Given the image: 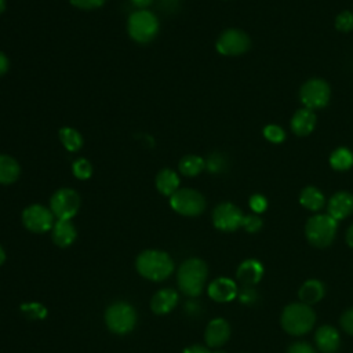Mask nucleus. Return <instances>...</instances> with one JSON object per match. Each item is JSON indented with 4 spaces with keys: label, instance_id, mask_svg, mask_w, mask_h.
Here are the masks:
<instances>
[{
    "label": "nucleus",
    "instance_id": "nucleus-1",
    "mask_svg": "<svg viewBox=\"0 0 353 353\" xmlns=\"http://www.w3.org/2000/svg\"><path fill=\"white\" fill-rule=\"evenodd\" d=\"M137 269L141 276L149 279L152 281L165 280L172 269V259L164 251L157 250H146L139 254L137 258Z\"/></svg>",
    "mask_w": 353,
    "mask_h": 353
},
{
    "label": "nucleus",
    "instance_id": "nucleus-2",
    "mask_svg": "<svg viewBox=\"0 0 353 353\" xmlns=\"http://www.w3.org/2000/svg\"><path fill=\"white\" fill-rule=\"evenodd\" d=\"M316 314L306 303H291L281 313V327L291 335H303L312 330Z\"/></svg>",
    "mask_w": 353,
    "mask_h": 353
},
{
    "label": "nucleus",
    "instance_id": "nucleus-3",
    "mask_svg": "<svg viewBox=\"0 0 353 353\" xmlns=\"http://www.w3.org/2000/svg\"><path fill=\"white\" fill-rule=\"evenodd\" d=\"M207 265L197 258L185 261L178 270L179 288L189 296H197L207 279Z\"/></svg>",
    "mask_w": 353,
    "mask_h": 353
},
{
    "label": "nucleus",
    "instance_id": "nucleus-4",
    "mask_svg": "<svg viewBox=\"0 0 353 353\" xmlns=\"http://www.w3.org/2000/svg\"><path fill=\"white\" fill-rule=\"evenodd\" d=\"M338 221H335L328 214H319L313 215L307 219L305 226V234L307 241L319 248H324L334 241L336 234Z\"/></svg>",
    "mask_w": 353,
    "mask_h": 353
},
{
    "label": "nucleus",
    "instance_id": "nucleus-5",
    "mask_svg": "<svg viewBox=\"0 0 353 353\" xmlns=\"http://www.w3.org/2000/svg\"><path fill=\"white\" fill-rule=\"evenodd\" d=\"M127 29L131 39L137 43H149L159 32V19L148 10H138L130 15Z\"/></svg>",
    "mask_w": 353,
    "mask_h": 353
},
{
    "label": "nucleus",
    "instance_id": "nucleus-6",
    "mask_svg": "<svg viewBox=\"0 0 353 353\" xmlns=\"http://www.w3.org/2000/svg\"><path fill=\"white\" fill-rule=\"evenodd\" d=\"M105 321L110 331L116 334L130 332L137 323V313L134 307L125 302H117L108 307Z\"/></svg>",
    "mask_w": 353,
    "mask_h": 353
},
{
    "label": "nucleus",
    "instance_id": "nucleus-7",
    "mask_svg": "<svg viewBox=\"0 0 353 353\" xmlns=\"http://www.w3.org/2000/svg\"><path fill=\"white\" fill-rule=\"evenodd\" d=\"M170 204L174 211L186 216H196L205 208V200L201 193L193 189H178L171 197Z\"/></svg>",
    "mask_w": 353,
    "mask_h": 353
},
{
    "label": "nucleus",
    "instance_id": "nucleus-8",
    "mask_svg": "<svg viewBox=\"0 0 353 353\" xmlns=\"http://www.w3.org/2000/svg\"><path fill=\"white\" fill-rule=\"evenodd\" d=\"M80 208V196L69 188L58 189L50 199V210L58 219H70Z\"/></svg>",
    "mask_w": 353,
    "mask_h": 353
},
{
    "label": "nucleus",
    "instance_id": "nucleus-9",
    "mask_svg": "<svg viewBox=\"0 0 353 353\" xmlns=\"http://www.w3.org/2000/svg\"><path fill=\"white\" fill-rule=\"evenodd\" d=\"M331 90L327 81L323 79H312L307 80L301 87V101L307 109H320L324 108L330 101Z\"/></svg>",
    "mask_w": 353,
    "mask_h": 353
},
{
    "label": "nucleus",
    "instance_id": "nucleus-10",
    "mask_svg": "<svg viewBox=\"0 0 353 353\" xmlns=\"http://www.w3.org/2000/svg\"><path fill=\"white\" fill-rule=\"evenodd\" d=\"M22 222L25 228L34 233H44L54 226V214L50 208L40 204H32L22 212Z\"/></svg>",
    "mask_w": 353,
    "mask_h": 353
},
{
    "label": "nucleus",
    "instance_id": "nucleus-11",
    "mask_svg": "<svg viewBox=\"0 0 353 353\" xmlns=\"http://www.w3.org/2000/svg\"><path fill=\"white\" fill-rule=\"evenodd\" d=\"M250 46V37L239 29L225 30L216 41V50L223 55H240L245 52Z\"/></svg>",
    "mask_w": 353,
    "mask_h": 353
},
{
    "label": "nucleus",
    "instance_id": "nucleus-12",
    "mask_svg": "<svg viewBox=\"0 0 353 353\" xmlns=\"http://www.w3.org/2000/svg\"><path fill=\"white\" fill-rule=\"evenodd\" d=\"M243 212L232 203H222L215 207L212 212V222L216 229L223 232H233L243 225Z\"/></svg>",
    "mask_w": 353,
    "mask_h": 353
},
{
    "label": "nucleus",
    "instance_id": "nucleus-13",
    "mask_svg": "<svg viewBox=\"0 0 353 353\" xmlns=\"http://www.w3.org/2000/svg\"><path fill=\"white\" fill-rule=\"evenodd\" d=\"M230 336V327L223 319H214L205 328V342L211 347L222 346Z\"/></svg>",
    "mask_w": 353,
    "mask_h": 353
},
{
    "label": "nucleus",
    "instance_id": "nucleus-14",
    "mask_svg": "<svg viewBox=\"0 0 353 353\" xmlns=\"http://www.w3.org/2000/svg\"><path fill=\"white\" fill-rule=\"evenodd\" d=\"M353 212V196L347 192L335 193L328 201V215L335 221L343 219Z\"/></svg>",
    "mask_w": 353,
    "mask_h": 353
},
{
    "label": "nucleus",
    "instance_id": "nucleus-15",
    "mask_svg": "<svg viewBox=\"0 0 353 353\" xmlns=\"http://www.w3.org/2000/svg\"><path fill=\"white\" fill-rule=\"evenodd\" d=\"M237 294V287L234 281L226 277H219L214 280L208 287V295L216 302H229Z\"/></svg>",
    "mask_w": 353,
    "mask_h": 353
},
{
    "label": "nucleus",
    "instance_id": "nucleus-16",
    "mask_svg": "<svg viewBox=\"0 0 353 353\" xmlns=\"http://www.w3.org/2000/svg\"><path fill=\"white\" fill-rule=\"evenodd\" d=\"M314 341H316L317 347L323 353H334L335 350H338L339 343H341L338 331L331 325L319 327L316 331V335H314Z\"/></svg>",
    "mask_w": 353,
    "mask_h": 353
},
{
    "label": "nucleus",
    "instance_id": "nucleus-17",
    "mask_svg": "<svg viewBox=\"0 0 353 353\" xmlns=\"http://www.w3.org/2000/svg\"><path fill=\"white\" fill-rule=\"evenodd\" d=\"M316 125V114L312 109L303 108L295 112L292 120H291V130L298 137H306L309 135Z\"/></svg>",
    "mask_w": 353,
    "mask_h": 353
},
{
    "label": "nucleus",
    "instance_id": "nucleus-18",
    "mask_svg": "<svg viewBox=\"0 0 353 353\" xmlns=\"http://www.w3.org/2000/svg\"><path fill=\"white\" fill-rule=\"evenodd\" d=\"M76 229L70 219H58L51 232L52 241L59 247H68L76 239Z\"/></svg>",
    "mask_w": 353,
    "mask_h": 353
},
{
    "label": "nucleus",
    "instance_id": "nucleus-19",
    "mask_svg": "<svg viewBox=\"0 0 353 353\" xmlns=\"http://www.w3.org/2000/svg\"><path fill=\"white\" fill-rule=\"evenodd\" d=\"M176 302H178V294L171 288H164L157 291L153 295L150 301V307L156 314H164L172 310Z\"/></svg>",
    "mask_w": 353,
    "mask_h": 353
},
{
    "label": "nucleus",
    "instance_id": "nucleus-20",
    "mask_svg": "<svg viewBox=\"0 0 353 353\" xmlns=\"http://www.w3.org/2000/svg\"><path fill=\"white\" fill-rule=\"evenodd\" d=\"M263 274L262 265L255 259L244 261L237 269V279L244 284H256Z\"/></svg>",
    "mask_w": 353,
    "mask_h": 353
},
{
    "label": "nucleus",
    "instance_id": "nucleus-21",
    "mask_svg": "<svg viewBox=\"0 0 353 353\" xmlns=\"http://www.w3.org/2000/svg\"><path fill=\"white\" fill-rule=\"evenodd\" d=\"M179 186V176L168 168L161 170L156 176V188L164 196H172Z\"/></svg>",
    "mask_w": 353,
    "mask_h": 353
},
{
    "label": "nucleus",
    "instance_id": "nucleus-22",
    "mask_svg": "<svg viewBox=\"0 0 353 353\" xmlns=\"http://www.w3.org/2000/svg\"><path fill=\"white\" fill-rule=\"evenodd\" d=\"M21 168L18 161L7 154H0V183L10 185L19 176Z\"/></svg>",
    "mask_w": 353,
    "mask_h": 353
},
{
    "label": "nucleus",
    "instance_id": "nucleus-23",
    "mask_svg": "<svg viewBox=\"0 0 353 353\" xmlns=\"http://www.w3.org/2000/svg\"><path fill=\"white\" fill-rule=\"evenodd\" d=\"M302 303L312 305L324 296V285L319 280H307L302 284L298 292Z\"/></svg>",
    "mask_w": 353,
    "mask_h": 353
},
{
    "label": "nucleus",
    "instance_id": "nucleus-24",
    "mask_svg": "<svg viewBox=\"0 0 353 353\" xmlns=\"http://www.w3.org/2000/svg\"><path fill=\"white\" fill-rule=\"evenodd\" d=\"M299 203L310 211H319L324 205V196L314 186H307L301 192Z\"/></svg>",
    "mask_w": 353,
    "mask_h": 353
},
{
    "label": "nucleus",
    "instance_id": "nucleus-25",
    "mask_svg": "<svg viewBox=\"0 0 353 353\" xmlns=\"http://www.w3.org/2000/svg\"><path fill=\"white\" fill-rule=\"evenodd\" d=\"M204 167H205V161L200 156H196V154H188V156L182 157L178 164L181 174L186 175V176H194V175L200 174Z\"/></svg>",
    "mask_w": 353,
    "mask_h": 353
},
{
    "label": "nucleus",
    "instance_id": "nucleus-26",
    "mask_svg": "<svg viewBox=\"0 0 353 353\" xmlns=\"http://www.w3.org/2000/svg\"><path fill=\"white\" fill-rule=\"evenodd\" d=\"M59 139L69 152H77L83 146L81 134L70 127H63L59 130Z\"/></svg>",
    "mask_w": 353,
    "mask_h": 353
},
{
    "label": "nucleus",
    "instance_id": "nucleus-27",
    "mask_svg": "<svg viewBox=\"0 0 353 353\" xmlns=\"http://www.w3.org/2000/svg\"><path fill=\"white\" fill-rule=\"evenodd\" d=\"M330 164L338 171L349 170L353 165V153L346 148H338L330 157Z\"/></svg>",
    "mask_w": 353,
    "mask_h": 353
},
{
    "label": "nucleus",
    "instance_id": "nucleus-28",
    "mask_svg": "<svg viewBox=\"0 0 353 353\" xmlns=\"http://www.w3.org/2000/svg\"><path fill=\"white\" fill-rule=\"evenodd\" d=\"M72 171L77 179H88L92 174V165L87 159H77L72 165Z\"/></svg>",
    "mask_w": 353,
    "mask_h": 353
},
{
    "label": "nucleus",
    "instance_id": "nucleus-29",
    "mask_svg": "<svg viewBox=\"0 0 353 353\" xmlns=\"http://www.w3.org/2000/svg\"><path fill=\"white\" fill-rule=\"evenodd\" d=\"M263 135L268 141H270L273 143H280L285 138V134H284L283 128L279 127V125H274V124L266 125L265 130H263Z\"/></svg>",
    "mask_w": 353,
    "mask_h": 353
},
{
    "label": "nucleus",
    "instance_id": "nucleus-30",
    "mask_svg": "<svg viewBox=\"0 0 353 353\" xmlns=\"http://www.w3.org/2000/svg\"><path fill=\"white\" fill-rule=\"evenodd\" d=\"M335 26L338 30H342V32L352 30L353 29V14L350 11H342L335 19Z\"/></svg>",
    "mask_w": 353,
    "mask_h": 353
},
{
    "label": "nucleus",
    "instance_id": "nucleus-31",
    "mask_svg": "<svg viewBox=\"0 0 353 353\" xmlns=\"http://www.w3.org/2000/svg\"><path fill=\"white\" fill-rule=\"evenodd\" d=\"M22 312L29 317V319H43L46 316V309L39 305V303H28L21 306Z\"/></svg>",
    "mask_w": 353,
    "mask_h": 353
},
{
    "label": "nucleus",
    "instance_id": "nucleus-32",
    "mask_svg": "<svg viewBox=\"0 0 353 353\" xmlns=\"http://www.w3.org/2000/svg\"><path fill=\"white\" fill-rule=\"evenodd\" d=\"M247 232L255 233L262 228V219L258 215H244L243 218V225H241Z\"/></svg>",
    "mask_w": 353,
    "mask_h": 353
},
{
    "label": "nucleus",
    "instance_id": "nucleus-33",
    "mask_svg": "<svg viewBox=\"0 0 353 353\" xmlns=\"http://www.w3.org/2000/svg\"><path fill=\"white\" fill-rule=\"evenodd\" d=\"M250 207L255 212H263L266 210V207H268V201H266V199L263 196L254 194L250 199Z\"/></svg>",
    "mask_w": 353,
    "mask_h": 353
},
{
    "label": "nucleus",
    "instance_id": "nucleus-34",
    "mask_svg": "<svg viewBox=\"0 0 353 353\" xmlns=\"http://www.w3.org/2000/svg\"><path fill=\"white\" fill-rule=\"evenodd\" d=\"M72 6L81 8V10H91V8H98L101 7L105 0H69Z\"/></svg>",
    "mask_w": 353,
    "mask_h": 353
},
{
    "label": "nucleus",
    "instance_id": "nucleus-35",
    "mask_svg": "<svg viewBox=\"0 0 353 353\" xmlns=\"http://www.w3.org/2000/svg\"><path fill=\"white\" fill-rule=\"evenodd\" d=\"M341 325H342V328H343L347 334L353 335V307L347 309V310L342 314V317H341Z\"/></svg>",
    "mask_w": 353,
    "mask_h": 353
},
{
    "label": "nucleus",
    "instance_id": "nucleus-36",
    "mask_svg": "<svg viewBox=\"0 0 353 353\" xmlns=\"http://www.w3.org/2000/svg\"><path fill=\"white\" fill-rule=\"evenodd\" d=\"M287 353H316V352H314V349H313L309 343H306V342H294V343L288 347Z\"/></svg>",
    "mask_w": 353,
    "mask_h": 353
},
{
    "label": "nucleus",
    "instance_id": "nucleus-37",
    "mask_svg": "<svg viewBox=\"0 0 353 353\" xmlns=\"http://www.w3.org/2000/svg\"><path fill=\"white\" fill-rule=\"evenodd\" d=\"M207 167L211 172H216V171H221L222 167H223V160L221 159V156L218 154H212L210 159H208V163H207Z\"/></svg>",
    "mask_w": 353,
    "mask_h": 353
},
{
    "label": "nucleus",
    "instance_id": "nucleus-38",
    "mask_svg": "<svg viewBox=\"0 0 353 353\" xmlns=\"http://www.w3.org/2000/svg\"><path fill=\"white\" fill-rule=\"evenodd\" d=\"M182 353H211L207 347L204 346H200V345H193V346H189L186 347Z\"/></svg>",
    "mask_w": 353,
    "mask_h": 353
},
{
    "label": "nucleus",
    "instance_id": "nucleus-39",
    "mask_svg": "<svg viewBox=\"0 0 353 353\" xmlns=\"http://www.w3.org/2000/svg\"><path fill=\"white\" fill-rule=\"evenodd\" d=\"M7 70H8V58L6 57V54L0 51V76H3Z\"/></svg>",
    "mask_w": 353,
    "mask_h": 353
},
{
    "label": "nucleus",
    "instance_id": "nucleus-40",
    "mask_svg": "<svg viewBox=\"0 0 353 353\" xmlns=\"http://www.w3.org/2000/svg\"><path fill=\"white\" fill-rule=\"evenodd\" d=\"M135 7H138V8H145V7H148L153 0H130Z\"/></svg>",
    "mask_w": 353,
    "mask_h": 353
},
{
    "label": "nucleus",
    "instance_id": "nucleus-41",
    "mask_svg": "<svg viewBox=\"0 0 353 353\" xmlns=\"http://www.w3.org/2000/svg\"><path fill=\"white\" fill-rule=\"evenodd\" d=\"M346 243L349 244V247L353 248V225L346 232Z\"/></svg>",
    "mask_w": 353,
    "mask_h": 353
},
{
    "label": "nucleus",
    "instance_id": "nucleus-42",
    "mask_svg": "<svg viewBox=\"0 0 353 353\" xmlns=\"http://www.w3.org/2000/svg\"><path fill=\"white\" fill-rule=\"evenodd\" d=\"M4 259H6V252H4V250L0 245V265L4 262Z\"/></svg>",
    "mask_w": 353,
    "mask_h": 353
},
{
    "label": "nucleus",
    "instance_id": "nucleus-43",
    "mask_svg": "<svg viewBox=\"0 0 353 353\" xmlns=\"http://www.w3.org/2000/svg\"><path fill=\"white\" fill-rule=\"evenodd\" d=\"M6 10V0H0V14Z\"/></svg>",
    "mask_w": 353,
    "mask_h": 353
},
{
    "label": "nucleus",
    "instance_id": "nucleus-44",
    "mask_svg": "<svg viewBox=\"0 0 353 353\" xmlns=\"http://www.w3.org/2000/svg\"><path fill=\"white\" fill-rule=\"evenodd\" d=\"M214 353H225V352H214Z\"/></svg>",
    "mask_w": 353,
    "mask_h": 353
}]
</instances>
